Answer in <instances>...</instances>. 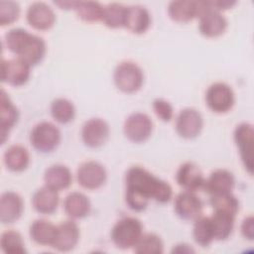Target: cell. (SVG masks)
I'll return each instance as SVG.
<instances>
[{
    "instance_id": "35",
    "label": "cell",
    "mask_w": 254,
    "mask_h": 254,
    "mask_svg": "<svg viewBox=\"0 0 254 254\" xmlns=\"http://www.w3.org/2000/svg\"><path fill=\"white\" fill-rule=\"evenodd\" d=\"M133 249L137 254H162L164 243L155 233H143Z\"/></svg>"
},
{
    "instance_id": "1",
    "label": "cell",
    "mask_w": 254,
    "mask_h": 254,
    "mask_svg": "<svg viewBox=\"0 0 254 254\" xmlns=\"http://www.w3.org/2000/svg\"><path fill=\"white\" fill-rule=\"evenodd\" d=\"M125 200L130 209L143 211L150 200L166 203L173 196L172 187L140 166L128 169L125 175Z\"/></svg>"
},
{
    "instance_id": "19",
    "label": "cell",
    "mask_w": 254,
    "mask_h": 254,
    "mask_svg": "<svg viewBox=\"0 0 254 254\" xmlns=\"http://www.w3.org/2000/svg\"><path fill=\"white\" fill-rule=\"evenodd\" d=\"M235 187V179L233 174L225 169H217L213 171L204 181L203 190L209 194L232 192Z\"/></svg>"
},
{
    "instance_id": "4",
    "label": "cell",
    "mask_w": 254,
    "mask_h": 254,
    "mask_svg": "<svg viewBox=\"0 0 254 254\" xmlns=\"http://www.w3.org/2000/svg\"><path fill=\"white\" fill-rule=\"evenodd\" d=\"M61 131L52 122L43 121L34 126L30 134V143L41 153L53 152L61 142Z\"/></svg>"
},
{
    "instance_id": "9",
    "label": "cell",
    "mask_w": 254,
    "mask_h": 254,
    "mask_svg": "<svg viewBox=\"0 0 254 254\" xmlns=\"http://www.w3.org/2000/svg\"><path fill=\"white\" fill-rule=\"evenodd\" d=\"M76 180L80 187L85 190H97L107 180V172L102 164L96 161L82 163L76 171Z\"/></svg>"
},
{
    "instance_id": "27",
    "label": "cell",
    "mask_w": 254,
    "mask_h": 254,
    "mask_svg": "<svg viewBox=\"0 0 254 254\" xmlns=\"http://www.w3.org/2000/svg\"><path fill=\"white\" fill-rule=\"evenodd\" d=\"M57 225L53 224L51 221L46 219H36L32 222L29 228V234L31 239L43 246H48L53 244L56 236Z\"/></svg>"
},
{
    "instance_id": "31",
    "label": "cell",
    "mask_w": 254,
    "mask_h": 254,
    "mask_svg": "<svg viewBox=\"0 0 254 254\" xmlns=\"http://www.w3.org/2000/svg\"><path fill=\"white\" fill-rule=\"evenodd\" d=\"M104 6L96 1H76L73 11L84 22L94 23L102 20Z\"/></svg>"
},
{
    "instance_id": "6",
    "label": "cell",
    "mask_w": 254,
    "mask_h": 254,
    "mask_svg": "<svg viewBox=\"0 0 254 254\" xmlns=\"http://www.w3.org/2000/svg\"><path fill=\"white\" fill-rule=\"evenodd\" d=\"M198 30L206 38H216L224 34L227 28V20L223 14L210 5V1H202V12L198 17Z\"/></svg>"
},
{
    "instance_id": "37",
    "label": "cell",
    "mask_w": 254,
    "mask_h": 254,
    "mask_svg": "<svg viewBox=\"0 0 254 254\" xmlns=\"http://www.w3.org/2000/svg\"><path fill=\"white\" fill-rule=\"evenodd\" d=\"M153 110L156 116L163 122H170L174 117V109L172 104L163 99V98H156L152 103Z\"/></svg>"
},
{
    "instance_id": "36",
    "label": "cell",
    "mask_w": 254,
    "mask_h": 254,
    "mask_svg": "<svg viewBox=\"0 0 254 254\" xmlns=\"http://www.w3.org/2000/svg\"><path fill=\"white\" fill-rule=\"evenodd\" d=\"M20 15L19 4L15 1H0V25L8 26L16 22Z\"/></svg>"
},
{
    "instance_id": "12",
    "label": "cell",
    "mask_w": 254,
    "mask_h": 254,
    "mask_svg": "<svg viewBox=\"0 0 254 254\" xmlns=\"http://www.w3.org/2000/svg\"><path fill=\"white\" fill-rule=\"evenodd\" d=\"M1 77L2 81L12 85H24L30 78L31 66L19 58L2 60L1 62Z\"/></svg>"
},
{
    "instance_id": "14",
    "label": "cell",
    "mask_w": 254,
    "mask_h": 254,
    "mask_svg": "<svg viewBox=\"0 0 254 254\" xmlns=\"http://www.w3.org/2000/svg\"><path fill=\"white\" fill-rule=\"evenodd\" d=\"M79 236V228L73 219L62 221L57 225L56 236L52 247L60 252L71 251L77 245Z\"/></svg>"
},
{
    "instance_id": "7",
    "label": "cell",
    "mask_w": 254,
    "mask_h": 254,
    "mask_svg": "<svg viewBox=\"0 0 254 254\" xmlns=\"http://www.w3.org/2000/svg\"><path fill=\"white\" fill-rule=\"evenodd\" d=\"M234 142L239 152L240 159L249 175L253 174V126L250 123L242 122L234 130Z\"/></svg>"
},
{
    "instance_id": "15",
    "label": "cell",
    "mask_w": 254,
    "mask_h": 254,
    "mask_svg": "<svg viewBox=\"0 0 254 254\" xmlns=\"http://www.w3.org/2000/svg\"><path fill=\"white\" fill-rule=\"evenodd\" d=\"M28 24L38 31L50 30L56 23L54 10L44 2L32 3L26 12Z\"/></svg>"
},
{
    "instance_id": "5",
    "label": "cell",
    "mask_w": 254,
    "mask_h": 254,
    "mask_svg": "<svg viewBox=\"0 0 254 254\" xmlns=\"http://www.w3.org/2000/svg\"><path fill=\"white\" fill-rule=\"evenodd\" d=\"M205 103L212 112L223 114L234 106L235 94L227 83L214 82L205 92Z\"/></svg>"
},
{
    "instance_id": "25",
    "label": "cell",
    "mask_w": 254,
    "mask_h": 254,
    "mask_svg": "<svg viewBox=\"0 0 254 254\" xmlns=\"http://www.w3.org/2000/svg\"><path fill=\"white\" fill-rule=\"evenodd\" d=\"M169 17L177 23H188L197 18V0H177L168 5Z\"/></svg>"
},
{
    "instance_id": "30",
    "label": "cell",
    "mask_w": 254,
    "mask_h": 254,
    "mask_svg": "<svg viewBox=\"0 0 254 254\" xmlns=\"http://www.w3.org/2000/svg\"><path fill=\"white\" fill-rule=\"evenodd\" d=\"M127 6H124L121 3H109L104 6L103 16L101 22L111 29L123 28L125 25Z\"/></svg>"
},
{
    "instance_id": "38",
    "label": "cell",
    "mask_w": 254,
    "mask_h": 254,
    "mask_svg": "<svg viewBox=\"0 0 254 254\" xmlns=\"http://www.w3.org/2000/svg\"><path fill=\"white\" fill-rule=\"evenodd\" d=\"M240 230L245 239L250 241L254 239V217L252 215H249L242 220Z\"/></svg>"
},
{
    "instance_id": "29",
    "label": "cell",
    "mask_w": 254,
    "mask_h": 254,
    "mask_svg": "<svg viewBox=\"0 0 254 254\" xmlns=\"http://www.w3.org/2000/svg\"><path fill=\"white\" fill-rule=\"evenodd\" d=\"M192 237L195 243L201 247H207L214 241L213 229L210 217L200 215L193 222Z\"/></svg>"
},
{
    "instance_id": "16",
    "label": "cell",
    "mask_w": 254,
    "mask_h": 254,
    "mask_svg": "<svg viewBox=\"0 0 254 254\" xmlns=\"http://www.w3.org/2000/svg\"><path fill=\"white\" fill-rule=\"evenodd\" d=\"M176 181L184 190L195 192L203 189L205 179L196 164L193 162H185L177 171Z\"/></svg>"
},
{
    "instance_id": "40",
    "label": "cell",
    "mask_w": 254,
    "mask_h": 254,
    "mask_svg": "<svg viewBox=\"0 0 254 254\" xmlns=\"http://www.w3.org/2000/svg\"><path fill=\"white\" fill-rule=\"evenodd\" d=\"M55 5L59 6L61 9L73 10L76 1H55Z\"/></svg>"
},
{
    "instance_id": "22",
    "label": "cell",
    "mask_w": 254,
    "mask_h": 254,
    "mask_svg": "<svg viewBox=\"0 0 254 254\" xmlns=\"http://www.w3.org/2000/svg\"><path fill=\"white\" fill-rule=\"evenodd\" d=\"M64 210L70 219H81L89 214L91 203L84 193L72 191L64 200Z\"/></svg>"
},
{
    "instance_id": "8",
    "label": "cell",
    "mask_w": 254,
    "mask_h": 254,
    "mask_svg": "<svg viewBox=\"0 0 254 254\" xmlns=\"http://www.w3.org/2000/svg\"><path fill=\"white\" fill-rule=\"evenodd\" d=\"M123 132L129 141L133 143H143L152 135L153 121L145 113H132L124 122Z\"/></svg>"
},
{
    "instance_id": "10",
    "label": "cell",
    "mask_w": 254,
    "mask_h": 254,
    "mask_svg": "<svg viewBox=\"0 0 254 254\" xmlns=\"http://www.w3.org/2000/svg\"><path fill=\"white\" fill-rule=\"evenodd\" d=\"M202 209V200L193 191L183 190L175 197L174 210L181 219L194 221L201 215Z\"/></svg>"
},
{
    "instance_id": "13",
    "label": "cell",
    "mask_w": 254,
    "mask_h": 254,
    "mask_svg": "<svg viewBox=\"0 0 254 254\" xmlns=\"http://www.w3.org/2000/svg\"><path fill=\"white\" fill-rule=\"evenodd\" d=\"M203 127L201 114L194 108L183 109L176 118V131L184 139L196 138Z\"/></svg>"
},
{
    "instance_id": "32",
    "label": "cell",
    "mask_w": 254,
    "mask_h": 254,
    "mask_svg": "<svg viewBox=\"0 0 254 254\" xmlns=\"http://www.w3.org/2000/svg\"><path fill=\"white\" fill-rule=\"evenodd\" d=\"M50 110L52 117L61 124L71 122L75 116V107L73 103L63 97L53 100Z\"/></svg>"
},
{
    "instance_id": "17",
    "label": "cell",
    "mask_w": 254,
    "mask_h": 254,
    "mask_svg": "<svg viewBox=\"0 0 254 254\" xmlns=\"http://www.w3.org/2000/svg\"><path fill=\"white\" fill-rule=\"evenodd\" d=\"M46 51V43L43 38L29 33L20 46L16 55L17 58L23 60L32 67L42 62Z\"/></svg>"
},
{
    "instance_id": "34",
    "label": "cell",
    "mask_w": 254,
    "mask_h": 254,
    "mask_svg": "<svg viewBox=\"0 0 254 254\" xmlns=\"http://www.w3.org/2000/svg\"><path fill=\"white\" fill-rule=\"evenodd\" d=\"M209 203L216 211L228 212L236 215L239 211V200L232 192H223L209 195Z\"/></svg>"
},
{
    "instance_id": "33",
    "label": "cell",
    "mask_w": 254,
    "mask_h": 254,
    "mask_svg": "<svg viewBox=\"0 0 254 254\" xmlns=\"http://www.w3.org/2000/svg\"><path fill=\"white\" fill-rule=\"evenodd\" d=\"M0 247L6 254H25L27 252L23 237L16 230H7L1 234Z\"/></svg>"
},
{
    "instance_id": "3",
    "label": "cell",
    "mask_w": 254,
    "mask_h": 254,
    "mask_svg": "<svg viewBox=\"0 0 254 254\" xmlns=\"http://www.w3.org/2000/svg\"><path fill=\"white\" fill-rule=\"evenodd\" d=\"M113 81L115 86L124 93L138 91L144 82L142 68L133 62H122L114 69Z\"/></svg>"
},
{
    "instance_id": "20",
    "label": "cell",
    "mask_w": 254,
    "mask_h": 254,
    "mask_svg": "<svg viewBox=\"0 0 254 254\" xmlns=\"http://www.w3.org/2000/svg\"><path fill=\"white\" fill-rule=\"evenodd\" d=\"M151 26V16L149 11L141 5L127 6L124 28L131 33L141 35L147 32Z\"/></svg>"
},
{
    "instance_id": "18",
    "label": "cell",
    "mask_w": 254,
    "mask_h": 254,
    "mask_svg": "<svg viewBox=\"0 0 254 254\" xmlns=\"http://www.w3.org/2000/svg\"><path fill=\"white\" fill-rule=\"evenodd\" d=\"M24 210V201L15 191H5L0 196V221L3 224L16 222Z\"/></svg>"
},
{
    "instance_id": "26",
    "label": "cell",
    "mask_w": 254,
    "mask_h": 254,
    "mask_svg": "<svg viewBox=\"0 0 254 254\" xmlns=\"http://www.w3.org/2000/svg\"><path fill=\"white\" fill-rule=\"evenodd\" d=\"M3 161L8 170L16 173L23 172L30 164V154L22 145H11L4 152Z\"/></svg>"
},
{
    "instance_id": "23",
    "label": "cell",
    "mask_w": 254,
    "mask_h": 254,
    "mask_svg": "<svg viewBox=\"0 0 254 254\" xmlns=\"http://www.w3.org/2000/svg\"><path fill=\"white\" fill-rule=\"evenodd\" d=\"M45 186L60 191L67 189L72 182V175L70 170L62 164L50 166L44 174Z\"/></svg>"
},
{
    "instance_id": "24",
    "label": "cell",
    "mask_w": 254,
    "mask_h": 254,
    "mask_svg": "<svg viewBox=\"0 0 254 254\" xmlns=\"http://www.w3.org/2000/svg\"><path fill=\"white\" fill-rule=\"evenodd\" d=\"M1 142L5 143L10 130L15 126L19 118V111L4 89L1 90Z\"/></svg>"
},
{
    "instance_id": "28",
    "label": "cell",
    "mask_w": 254,
    "mask_h": 254,
    "mask_svg": "<svg viewBox=\"0 0 254 254\" xmlns=\"http://www.w3.org/2000/svg\"><path fill=\"white\" fill-rule=\"evenodd\" d=\"M235 216L228 212L216 211L210 216V221L213 229L214 240H226L232 233L234 228Z\"/></svg>"
},
{
    "instance_id": "2",
    "label": "cell",
    "mask_w": 254,
    "mask_h": 254,
    "mask_svg": "<svg viewBox=\"0 0 254 254\" xmlns=\"http://www.w3.org/2000/svg\"><path fill=\"white\" fill-rule=\"evenodd\" d=\"M143 234L142 222L132 216L119 219L111 229V240L113 244L122 250L134 248Z\"/></svg>"
},
{
    "instance_id": "11",
    "label": "cell",
    "mask_w": 254,
    "mask_h": 254,
    "mask_svg": "<svg viewBox=\"0 0 254 254\" xmlns=\"http://www.w3.org/2000/svg\"><path fill=\"white\" fill-rule=\"evenodd\" d=\"M110 135V127L102 118H90L85 121L81 128V139L89 148L103 146Z\"/></svg>"
},
{
    "instance_id": "21",
    "label": "cell",
    "mask_w": 254,
    "mask_h": 254,
    "mask_svg": "<svg viewBox=\"0 0 254 254\" xmlns=\"http://www.w3.org/2000/svg\"><path fill=\"white\" fill-rule=\"evenodd\" d=\"M60 203V196L57 190L44 186L38 189L32 196V205L34 209L41 214L54 213Z\"/></svg>"
},
{
    "instance_id": "39",
    "label": "cell",
    "mask_w": 254,
    "mask_h": 254,
    "mask_svg": "<svg viewBox=\"0 0 254 254\" xmlns=\"http://www.w3.org/2000/svg\"><path fill=\"white\" fill-rule=\"evenodd\" d=\"M194 250L186 243H180L173 247L172 253H193Z\"/></svg>"
}]
</instances>
